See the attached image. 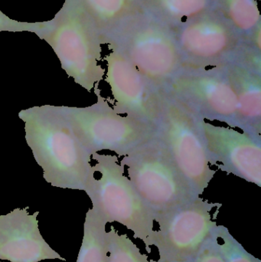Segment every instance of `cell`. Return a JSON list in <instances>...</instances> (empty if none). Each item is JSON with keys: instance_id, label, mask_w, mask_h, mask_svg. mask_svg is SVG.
<instances>
[{"instance_id": "ba28073f", "label": "cell", "mask_w": 261, "mask_h": 262, "mask_svg": "<svg viewBox=\"0 0 261 262\" xmlns=\"http://www.w3.org/2000/svg\"><path fill=\"white\" fill-rule=\"evenodd\" d=\"M173 31L183 68L227 66L241 61L251 48H257L248 44L217 9L187 20Z\"/></svg>"}, {"instance_id": "4fadbf2b", "label": "cell", "mask_w": 261, "mask_h": 262, "mask_svg": "<svg viewBox=\"0 0 261 262\" xmlns=\"http://www.w3.org/2000/svg\"><path fill=\"white\" fill-rule=\"evenodd\" d=\"M29 207L14 209L0 215V260L10 262L66 261L46 243L40 232L39 212L31 214Z\"/></svg>"}, {"instance_id": "5b68a950", "label": "cell", "mask_w": 261, "mask_h": 262, "mask_svg": "<svg viewBox=\"0 0 261 262\" xmlns=\"http://www.w3.org/2000/svg\"><path fill=\"white\" fill-rule=\"evenodd\" d=\"M120 163L155 220L199 197L159 135L124 156Z\"/></svg>"}, {"instance_id": "9a60e30c", "label": "cell", "mask_w": 261, "mask_h": 262, "mask_svg": "<svg viewBox=\"0 0 261 262\" xmlns=\"http://www.w3.org/2000/svg\"><path fill=\"white\" fill-rule=\"evenodd\" d=\"M94 23L103 38L143 10L140 0H74ZM104 41V40H103Z\"/></svg>"}, {"instance_id": "d6986e66", "label": "cell", "mask_w": 261, "mask_h": 262, "mask_svg": "<svg viewBox=\"0 0 261 262\" xmlns=\"http://www.w3.org/2000/svg\"><path fill=\"white\" fill-rule=\"evenodd\" d=\"M107 262H157L150 261L127 235L120 234L113 227L107 232Z\"/></svg>"}, {"instance_id": "7402d4cb", "label": "cell", "mask_w": 261, "mask_h": 262, "mask_svg": "<svg viewBox=\"0 0 261 262\" xmlns=\"http://www.w3.org/2000/svg\"><path fill=\"white\" fill-rule=\"evenodd\" d=\"M215 229L195 257L193 262H226L216 246Z\"/></svg>"}, {"instance_id": "8992f818", "label": "cell", "mask_w": 261, "mask_h": 262, "mask_svg": "<svg viewBox=\"0 0 261 262\" xmlns=\"http://www.w3.org/2000/svg\"><path fill=\"white\" fill-rule=\"evenodd\" d=\"M97 102L84 107L61 106L75 134L90 154L108 150L127 155L159 134V127L116 113L108 98L93 90Z\"/></svg>"}, {"instance_id": "2e32d148", "label": "cell", "mask_w": 261, "mask_h": 262, "mask_svg": "<svg viewBox=\"0 0 261 262\" xmlns=\"http://www.w3.org/2000/svg\"><path fill=\"white\" fill-rule=\"evenodd\" d=\"M216 9L245 38L260 49L261 15L256 0H215Z\"/></svg>"}, {"instance_id": "30bf717a", "label": "cell", "mask_w": 261, "mask_h": 262, "mask_svg": "<svg viewBox=\"0 0 261 262\" xmlns=\"http://www.w3.org/2000/svg\"><path fill=\"white\" fill-rule=\"evenodd\" d=\"M221 206L199 196L156 218L158 261H193L218 226L212 213Z\"/></svg>"}, {"instance_id": "ffe728a7", "label": "cell", "mask_w": 261, "mask_h": 262, "mask_svg": "<svg viewBox=\"0 0 261 262\" xmlns=\"http://www.w3.org/2000/svg\"><path fill=\"white\" fill-rule=\"evenodd\" d=\"M215 233L216 246L226 262H261L246 251L225 226H216Z\"/></svg>"}, {"instance_id": "8fae6325", "label": "cell", "mask_w": 261, "mask_h": 262, "mask_svg": "<svg viewBox=\"0 0 261 262\" xmlns=\"http://www.w3.org/2000/svg\"><path fill=\"white\" fill-rule=\"evenodd\" d=\"M105 81L110 86L116 113L158 127L163 108L164 93L150 82L115 48L107 46Z\"/></svg>"}, {"instance_id": "7c38bea8", "label": "cell", "mask_w": 261, "mask_h": 262, "mask_svg": "<svg viewBox=\"0 0 261 262\" xmlns=\"http://www.w3.org/2000/svg\"><path fill=\"white\" fill-rule=\"evenodd\" d=\"M208 161L222 172L261 186V136L203 120Z\"/></svg>"}, {"instance_id": "ac0fdd59", "label": "cell", "mask_w": 261, "mask_h": 262, "mask_svg": "<svg viewBox=\"0 0 261 262\" xmlns=\"http://www.w3.org/2000/svg\"><path fill=\"white\" fill-rule=\"evenodd\" d=\"M107 224L92 208L87 211L82 244L76 262H107Z\"/></svg>"}, {"instance_id": "277c9868", "label": "cell", "mask_w": 261, "mask_h": 262, "mask_svg": "<svg viewBox=\"0 0 261 262\" xmlns=\"http://www.w3.org/2000/svg\"><path fill=\"white\" fill-rule=\"evenodd\" d=\"M91 159L96 161L93 168L99 175L98 178L95 176L85 190L92 209L106 223L125 226L147 248L154 246V214L126 175L119 157L95 152Z\"/></svg>"}, {"instance_id": "7a4b0ae2", "label": "cell", "mask_w": 261, "mask_h": 262, "mask_svg": "<svg viewBox=\"0 0 261 262\" xmlns=\"http://www.w3.org/2000/svg\"><path fill=\"white\" fill-rule=\"evenodd\" d=\"M36 35L53 49L68 78L88 92L99 88L105 76L101 64L103 36L74 0H65Z\"/></svg>"}, {"instance_id": "603a6c76", "label": "cell", "mask_w": 261, "mask_h": 262, "mask_svg": "<svg viewBox=\"0 0 261 262\" xmlns=\"http://www.w3.org/2000/svg\"><path fill=\"white\" fill-rule=\"evenodd\" d=\"M157 262H193V261H157Z\"/></svg>"}, {"instance_id": "44dd1931", "label": "cell", "mask_w": 261, "mask_h": 262, "mask_svg": "<svg viewBox=\"0 0 261 262\" xmlns=\"http://www.w3.org/2000/svg\"><path fill=\"white\" fill-rule=\"evenodd\" d=\"M45 26V21H36V23H28V21H17L11 18L0 10V32H32L35 35L38 33Z\"/></svg>"}, {"instance_id": "52a82bcc", "label": "cell", "mask_w": 261, "mask_h": 262, "mask_svg": "<svg viewBox=\"0 0 261 262\" xmlns=\"http://www.w3.org/2000/svg\"><path fill=\"white\" fill-rule=\"evenodd\" d=\"M164 93L159 137L195 192L201 196L216 170L208 161L204 141V119L182 101Z\"/></svg>"}, {"instance_id": "3957f363", "label": "cell", "mask_w": 261, "mask_h": 262, "mask_svg": "<svg viewBox=\"0 0 261 262\" xmlns=\"http://www.w3.org/2000/svg\"><path fill=\"white\" fill-rule=\"evenodd\" d=\"M103 40L104 45L119 50L159 90L183 69L173 29L145 11L126 20Z\"/></svg>"}, {"instance_id": "5bb4252c", "label": "cell", "mask_w": 261, "mask_h": 262, "mask_svg": "<svg viewBox=\"0 0 261 262\" xmlns=\"http://www.w3.org/2000/svg\"><path fill=\"white\" fill-rule=\"evenodd\" d=\"M238 99L236 128L261 136L260 69L245 61L227 66Z\"/></svg>"}, {"instance_id": "9c48e42d", "label": "cell", "mask_w": 261, "mask_h": 262, "mask_svg": "<svg viewBox=\"0 0 261 262\" xmlns=\"http://www.w3.org/2000/svg\"><path fill=\"white\" fill-rule=\"evenodd\" d=\"M227 66L183 68L162 92L186 104L205 121H217L236 128L237 95Z\"/></svg>"}, {"instance_id": "e0dca14e", "label": "cell", "mask_w": 261, "mask_h": 262, "mask_svg": "<svg viewBox=\"0 0 261 262\" xmlns=\"http://www.w3.org/2000/svg\"><path fill=\"white\" fill-rule=\"evenodd\" d=\"M143 10L172 29L216 9L215 0H140Z\"/></svg>"}, {"instance_id": "6da1fadb", "label": "cell", "mask_w": 261, "mask_h": 262, "mask_svg": "<svg viewBox=\"0 0 261 262\" xmlns=\"http://www.w3.org/2000/svg\"><path fill=\"white\" fill-rule=\"evenodd\" d=\"M25 138L43 178L54 187L85 192L95 177L91 154L82 144L61 106H35L18 113Z\"/></svg>"}]
</instances>
